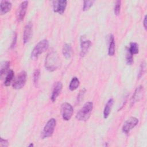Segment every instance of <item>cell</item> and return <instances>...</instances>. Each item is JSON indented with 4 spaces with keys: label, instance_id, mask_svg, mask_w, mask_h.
Wrapping results in <instances>:
<instances>
[{
    "label": "cell",
    "instance_id": "cell-15",
    "mask_svg": "<svg viewBox=\"0 0 147 147\" xmlns=\"http://www.w3.org/2000/svg\"><path fill=\"white\" fill-rule=\"evenodd\" d=\"M0 7H1V12H0L1 14L3 15L8 13L9 11H10L12 7V4L9 1H2L1 2Z\"/></svg>",
    "mask_w": 147,
    "mask_h": 147
},
{
    "label": "cell",
    "instance_id": "cell-31",
    "mask_svg": "<svg viewBox=\"0 0 147 147\" xmlns=\"http://www.w3.org/2000/svg\"><path fill=\"white\" fill-rule=\"evenodd\" d=\"M33 146V144L32 143V144H30L29 145V146Z\"/></svg>",
    "mask_w": 147,
    "mask_h": 147
},
{
    "label": "cell",
    "instance_id": "cell-1",
    "mask_svg": "<svg viewBox=\"0 0 147 147\" xmlns=\"http://www.w3.org/2000/svg\"><path fill=\"white\" fill-rule=\"evenodd\" d=\"M60 65V59L56 51H52L47 56L45 61V67L49 71L56 70Z\"/></svg>",
    "mask_w": 147,
    "mask_h": 147
},
{
    "label": "cell",
    "instance_id": "cell-22",
    "mask_svg": "<svg viewBox=\"0 0 147 147\" xmlns=\"http://www.w3.org/2000/svg\"><path fill=\"white\" fill-rule=\"evenodd\" d=\"M40 74V72L39 69H36L33 73V82H34V84L36 86H37V84L38 83Z\"/></svg>",
    "mask_w": 147,
    "mask_h": 147
},
{
    "label": "cell",
    "instance_id": "cell-10",
    "mask_svg": "<svg viewBox=\"0 0 147 147\" xmlns=\"http://www.w3.org/2000/svg\"><path fill=\"white\" fill-rule=\"evenodd\" d=\"M28 6V2L27 1H23L20 4L17 11V18L18 21H22L24 19Z\"/></svg>",
    "mask_w": 147,
    "mask_h": 147
},
{
    "label": "cell",
    "instance_id": "cell-30",
    "mask_svg": "<svg viewBox=\"0 0 147 147\" xmlns=\"http://www.w3.org/2000/svg\"><path fill=\"white\" fill-rule=\"evenodd\" d=\"M143 25H144V26L145 28V29H146V16H145L144 17V21H143Z\"/></svg>",
    "mask_w": 147,
    "mask_h": 147
},
{
    "label": "cell",
    "instance_id": "cell-24",
    "mask_svg": "<svg viewBox=\"0 0 147 147\" xmlns=\"http://www.w3.org/2000/svg\"><path fill=\"white\" fill-rule=\"evenodd\" d=\"M121 6V1H117L115 2V5L114 9V13L117 16H118L120 14Z\"/></svg>",
    "mask_w": 147,
    "mask_h": 147
},
{
    "label": "cell",
    "instance_id": "cell-27",
    "mask_svg": "<svg viewBox=\"0 0 147 147\" xmlns=\"http://www.w3.org/2000/svg\"><path fill=\"white\" fill-rule=\"evenodd\" d=\"M85 92H86V90L85 89H83L81 91H80V92H79V94L78 95V102H80L82 100V98L84 96V94Z\"/></svg>",
    "mask_w": 147,
    "mask_h": 147
},
{
    "label": "cell",
    "instance_id": "cell-12",
    "mask_svg": "<svg viewBox=\"0 0 147 147\" xmlns=\"http://www.w3.org/2000/svg\"><path fill=\"white\" fill-rule=\"evenodd\" d=\"M143 94V87L139 86L137 87L134 91V93L131 99V106L134 105L136 102H138L142 97Z\"/></svg>",
    "mask_w": 147,
    "mask_h": 147
},
{
    "label": "cell",
    "instance_id": "cell-4",
    "mask_svg": "<svg viewBox=\"0 0 147 147\" xmlns=\"http://www.w3.org/2000/svg\"><path fill=\"white\" fill-rule=\"evenodd\" d=\"M56 121L55 118H51L45 124L41 134L42 138H46L51 137L55 130Z\"/></svg>",
    "mask_w": 147,
    "mask_h": 147
},
{
    "label": "cell",
    "instance_id": "cell-16",
    "mask_svg": "<svg viewBox=\"0 0 147 147\" xmlns=\"http://www.w3.org/2000/svg\"><path fill=\"white\" fill-rule=\"evenodd\" d=\"M113 103H114V99L113 98H110L107 100L106 104L105 105L104 110H103V117H104V118L106 119L109 117V114L111 112Z\"/></svg>",
    "mask_w": 147,
    "mask_h": 147
},
{
    "label": "cell",
    "instance_id": "cell-17",
    "mask_svg": "<svg viewBox=\"0 0 147 147\" xmlns=\"http://www.w3.org/2000/svg\"><path fill=\"white\" fill-rule=\"evenodd\" d=\"M62 52L63 56L66 58V59H69L71 56L72 54V47L71 44L66 43L64 45L63 49H62Z\"/></svg>",
    "mask_w": 147,
    "mask_h": 147
},
{
    "label": "cell",
    "instance_id": "cell-28",
    "mask_svg": "<svg viewBox=\"0 0 147 147\" xmlns=\"http://www.w3.org/2000/svg\"><path fill=\"white\" fill-rule=\"evenodd\" d=\"M0 145L2 147H6L8 146V141L7 140L5 139H3L2 138H1L0 141Z\"/></svg>",
    "mask_w": 147,
    "mask_h": 147
},
{
    "label": "cell",
    "instance_id": "cell-3",
    "mask_svg": "<svg viewBox=\"0 0 147 147\" xmlns=\"http://www.w3.org/2000/svg\"><path fill=\"white\" fill-rule=\"evenodd\" d=\"M49 48V41L44 39L39 41L34 47L31 53V57L33 59H37L40 55L45 52Z\"/></svg>",
    "mask_w": 147,
    "mask_h": 147
},
{
    "label": "cell",
    "instance_id": "cell-8",
    "mask_svg": "<svg viewBox=\"0 0 147 147\" xmlns=\"http://www.w3.org/2000/svg\"><path fill=\"white\" fill-rule=\"evenodd\" d=\"M53 10L54 12L57 13L59 14H62L64 12L67 1L65 0H59V1H53Z\"/></svg>",
    "mask_w": 147,
    "mask_h": 147
},
{
    "label": "cell",
    "instance_id": "cell-26",
    "mask_svg": "<svg viewBox=\"0 0 147 147\" xmlns=\"http://www.w3.org/2000/svg\"><path fill=\"white\" fill-rule=\"evenodd\" d=\"M145 63L144 61H143L141 65H140V70H139V74H138V78H141L142 76V75H143L144 71H145Z\"/></svg>",
    "mask_w": 147,
    "mask_h": 147
},
{
    "label": "cell",
    "instance_id": "cell-5",
    "mask_svg": "<svg viewBox=\"0 0 147 147\" xmlns=\"http://www.w3.org/2000/svg\"><path fill=\"white\" fill-rule=\"evenodd\" d=\"M26 81V72L25 71L20 72L13 83V88L16 90L22 88L25 84Z\"/></svg>",
    "mask_w": 147,
    "mask_h": 147
},
{
    "label": "cell",
    "instance_id": "cell-11",
    "mask_svg": "<svg viewBox=\"0 0 147 147\" xmlns=\"http://www.w3.org/2000/svg\"><path fill=\"white\" fill-rule=\"evenodd\" d=\"M91 42L89 40H87L84 36L80 37V56H84L87 53L89 48H90Z\"/></svg>",
    "mask_w": 147,
    "mask_h": 147
},
{
    "label": "cell",
    "instance_id": "cell-2",
    "mask_svg": "<svg viewBox=\"0 0 147 147\" xmlns=\"http://www.w3.org/2000/svg\"><path fill=\"white\" fill-rule=\"evenodd\" d=\"M93 103L92 102H86L77 113L76 115V119L81 121H87L91 115Z\"/></svg>",
    "mask_w": 147,
    "mask_h": 147
},
{
    "label": "cell",
    "instance_id": "cell-13",
    "mask_svg": "<svg viewBox=\"0 0 147 147\" xmlns=\"http://www.w3.org/2000/svg\"><path fill=\"white\" fill-rule=\"evenodd\" d=\"M62 88H63V84L62 83L60 82H57L55 83L53 90H52V92L51 94V100L52 102H55L57 98L59 96V94H60L61 90H62Z\"/></svg>",
    "mask_w": 147,
    "mask_h": 147
},
{
    "label": "cell",
    "instance_id": "cell-9",
    "mask_svg": "<svg viewBox=\"0 0 147 147\" xmlns=\"http://www.w3.org/2000/svg\"><path fill=\"white\" fill-rule=\"evenodd\" d=\"M33 35V24L31 22H28L24 30L23 33V42L26 44L29 41Z\"/></svg>",
    "mask_w": 147,
    "mask_h": 147
},
{
    "label": "cell",
    "instance_id": "cell-19",
    "mask_svg": "<svg viewBox=\"0 0 147 147\" xmlns=\"http://www.w3.org/2000/svg\"><path fill=\"white\" fill-rule=\"evenodd\" d=\"M10 68V62L8 61H3L1 65V71H0V75L1 78H2L3 75L7 73L9 71V69Z\"/></svg>",
    "mask_w": 147,
    "mask_h": 147
},
{
    "label": "cell",
    "instance_id": "cell-21",
    "mask_svg": "<svg viewBox=\"0 0 147 147\" xmlns=\"http://www.w3.org/2000/svg\"><path fill=\"white\" fill-rule=\"evenodd\" d=\"M14 77V71L12 69H10L8 72L7 73V75L5 78V80L4 81V84L6 86H9Z\"/></svg>",
    "mask_w": 147,
    "mask_h": 147
},
{
    "label": "cell",
    "instance_id": "cell-29",
    "mask_svg": "<svg viewBox=\"0 0 147 147\" xmlns=\"http://www.w3.org/2000/svg\"><path fill=\"white\" fill-rule=\"evenodd\" d=\"M16 41H17V34L16 33H14V35L13 36V41L11 45V48H14L16 45Z\"/></svg>",
    "mask_w": 147,
    "mask_h": 147
},
{
    "label": "cell",
    "instance_id": "cell-6",
    "mask_svg": "<svg viewBox=\"0 0 147 147\" xmlns=\"http://www.w3.org/2000/svg\"><path fill=\"white\" fill-rule=\"evenodd\" d=\"M74 109L72 106L67 102H64L61 106V113L63 119L64 121H69L73 114Z\"/></svg>",
    "mask_w": 147,
    "mask_h": 147
},
{
    "label": "cell",
    "instance_id": "cell-25",
    "mask_svg": "<svg viewBox=\"0 0 147 147\" xmlns=\"http://www.w3.org/2000/svg\"><path fill=\"white\" fill-rule=\"evenodd\" d=\"M126 61L127 65H131L133 62V55L130 53L127 50V53L126 55Z\"/></svg>",
    "mask_w": 147,
    "mask_h": 147
},
{
    "label": "cell",
    "instance_id": "cell-23",
    "mask_svg": "<svg viewBox=\"0 0 147 147\" xmlns=\"http://www.w3.org/2000/svg\"><path fill=\"white\" fill-rule=\"evenodd\" d=\"M94 1H84L83 2V10L86 11L88 10L94 3Z\"/></svg>",
    "mask_w": 147,
    "mask_h": 147
},
{
    "label": "cell",
    "instance_id": "cell-18",
    "mask_svg": "<svg viewBox=\"0 0 147 147\" xmlns=\"http://www.w3.org/2000/svg\"><path fill=\"white\" fill-rule=\"evenodd\" d=\"M133 55L137 54L139 52V46L137 42H132L130 43L129 47L127 49Z\"/></svg>",
    "mask_w": 147,
    "mask_h": 147
},
{
    "label": "cell",
    "instance_id": "cell-20",
    "mask_svg": "<svg viewBox=\"0 0 147 147\" xmlns=\"http://www.w3.org/2000/svg\"><path fill=\"white\" fill-rule=\"evenodd\" d=\"M80 85V81L77 77H74L69 85V88L71 91H74L78 88Z\"/></svg>",
    "mask_w": 147,
    "mask_h": 147
},
{
    "label": "cell",
    "instance_id": "cell-14",
    "mask_svg": "<svg viewBox=\"0 0 147 147\" xmlns=\"http://www.w3.org/2000/svg\"><path fill=\"white\" fill-rule=\"evenodd\" d=\"M109 47H108V55L109 56H113L115 53V40L113 34H110L108 38Z\"/></svg>",
    "mask_w": 147,
    "mask_h": 147
},
{
    "label": "cell",
    "instance_id": "cell-7",
    "mask_svg": "<svg viewBox=\"0 0 147 147\" xmlns=\"http://www.w3.org/2000/svg\"><path fill=\"white\" fill-rule=\"evenodd\" d=\"M138 123V119L134 117L129 118L123 124L122 126V131L125 133H128L132 130Z\"/></svg>",
    "mask_w": 147,
    "mask_h": 147
}]
</instances>
